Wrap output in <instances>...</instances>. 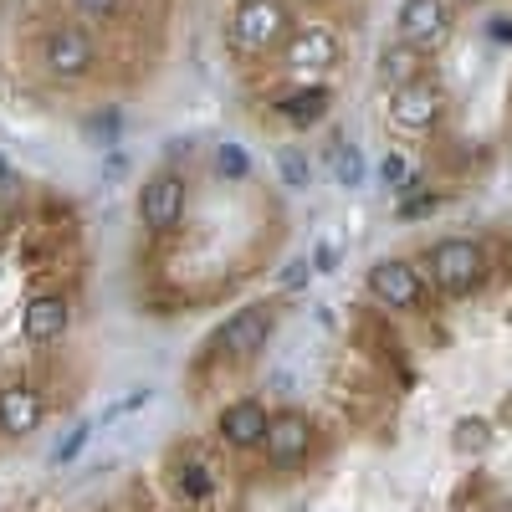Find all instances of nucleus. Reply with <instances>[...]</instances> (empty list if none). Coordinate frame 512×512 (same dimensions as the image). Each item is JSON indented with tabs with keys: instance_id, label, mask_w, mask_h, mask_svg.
<instances>
[{
	"instance_id": "obj_1",
	"label": "nucleus",
	"mask_w": 512,
	"mask_h": 512,
	"mask_svg": "<svg viewBox=\"0 0 512 512\" xmlns=\"http://www.w3.org/2000/svg\"><path fill=\"white\" fill-rule=\"evenodd\" d=\"M292 26L297 21L287 11V0H236V11L226 16V47L236 57H267V52H282Z\"/></svg>"
},
{
	"instance_id": "obj_2",
	"label": "nucleus",
	"mask_w": 512,
	"mask_h": 512,
	"mask_svg": "<svg viewBox=\"0 0 512 512\" xmlns=\"http://www.w3.org/2000/svg\"><path fill=\"white\" fill-rule=\"evenodd\" d=\"M36 67L47 72L52 82H62V88H72V82H88L98 72V41L72 26V21H57L36 36Z\"/></svg>"
},
{
	"instance_id": "obj_3",
	"label": "nucleus",
	"mask_w": 512,
	"mask_h": 512,
	"mask_svg": "<svg viewBox=\"0 0 512 512\" xmlns=\"http://www.w3.org/2000/svg\"><path fill=\"white\" fill-rule=\"evenodd\" d=\"M134 210H139V226L149 236H175L185 226V210H190V185L175 164H159L154 175H144L139 195H134Z\"/></svg>"
},
{
	"instance_id": "obj_4",
	"label": "nucleus",
	"mask_w": 512,
	"mask_h": 512,
	"mask_svg": "<svg viewBox=\"0 0 512 512\" xmlns=\"http://www.w3.org/2000/svg\"><path fill=\"white\" fill-rule=\"evenodd\" d=\"M425 267H431V282L446 292V297H466L487 282V246L472 241V236H446L425 251Z\"/></svg>"
},
{
	"instance_id": "obj_5",
	"label": "nucleus",
	"mask_w": 512,
	"mask_h": 512,
	"mask_svg": "<svg viewBox=\"0 0 512 512\" xmlns=\"http://www.w3.org/2000/svg\"><path fill=\"white\" fill-rule=\"evenodd\" d=\"M272 328H277V308H272V303H246V308H236V313L216 328V338H210V354H216L221 364H251V359L267 354Z\"/></svg>"
},
{
	"instance_id": "obj_6",
	"label": "nucleus",
	"mask_w": 512,
	"mask_h": 512,
	"mask_svg": "<svg viewBox=\"0 0 512 512\" xmlns=\"http://www.w3.org/2000/svg\"><path fill=\"white\" fill-rule=\"evenodd\" d=\"M318 446V425L303 410H272L267 420V441H262V461L272 472H297Z\"/></svg>"
},
{
	"instance_id": "obj_7",
	"label": "nucleus",
	"mask_w": 512,
	"mask_h": 512,
	"mask_svg": "<svg viewBox=\"0 0 512 512\" xmlns=\"http://www.w3.org/2000/svg\"><path fill=\"white\" fill-rule=\"evenodd\" d=\"M338 57H344V41H338V31L328 21H297L292 36L282 41V67L297 77L328 72V67H338Z\"/></svg>"
},
{
	"instance_id": "obj_8",
	"label": "nucleus",
	"mask_w": 512,
	"mask_h": 512,
	"mask_svg": "<svg viewBox=\"0 0 512 512\" xmlns=\"http://www.w3.org/2000/svg\"><path fill=\"white\" fill-rule=\"evenodd\" d=\"M369 297L390 313H415L425 303V277H420L415 262H405V256H379L369 267Z\"/></svg>"
},
{
	"instance_id": "obj_9",
	"label": "nucleus",
	"mask_w": 512,
	"mask_h": 512,
	"mask_svg": "<svg viewBox=\"0 0 512 512\" xmlns=\"http://www.w3.org/2000/svg\"><path fill=\"white\" fill-rule=\"evenodd\" d=\"M72 328V297L62 287H41L26 297V308H21V338L31 349H52L62 344Z\"/></svg>"
},
{
	"instance_id": "obj_10",
	"label": "nucleus",
	"mask_w": 512,
	"mask_h": 512,
	"mask_svg": "<svg viewBox=\"0 0 512 512\" xmlns=\"http://www.w3.org/2000/svg\"><path fill=\"white\" fill-rule=\"evenodd\" d=\"M267 400H256V395H241V400H226L221 415H216V441L226 451H262L267 441Z\"/></svg>"
},
{
	"instance_id": "obj_11",
	"label": "nucleus",
	"mask_w": 512,
	"mask_h": 512,
	"mask_svg": "<svg viewBox=\"0 0 512 512\" xmlns=\"http://www.w3.org/2000/svg\"><path fill=\"white\" fill-rule=\"evenodd\" d=\"M41 420H47V395H41L31 379L0 384V436H6V441H26V436L41 431Z\"/></svg>"
},
{
	"instance_id": "obj_12",
	"label": "nucleus",
	"mask_w": 512,
	"mask_h": 512,
	"mask_svg": "<svg viewBox=\"0 0 512 512\" xmlns=\"http://www.w3.org/2000/svg\"><path fill=\"white\" fill-rule=\"evenodd\" d=\"M441 118H446V98H441V88H431L425 77L390 98V123L400 128V134H431Z\"/></svg>"
},
{
	"instance_id": "obj_13",
	"label": "nucleus",
	"mask_w": 512,
	"mask_h": 512,
	"mask_svg": "<svg viewBox=\"0 0 512 512\" xmlns=\"http://www.w3.org/2000/svg\"><path fill=\"white\" fill-rule=\"evenodd\" d=\"M451 36V11L446 0H405L400 6V41L415 52H431Z\"/></svg>"
},
{
	"instance_id": "obj_14",
	"label": "nucleus",
	"mask_w": 512,
	"mask_h": 512,
	"mask_svg": "<svg viewBox=\"0 0 512 512\" xmlns=\"http://www.w3.org/2000/svg\"><path fill=\"white\" fill-rule=\"evenodd\" d=\"M328 103H333V93L323 88V82H292L287 93L272 98L277 118H287L292 128H313V123H323V118H328Z\"/></svg>"
},
{
	"instance_id": "obj_15",
	"label": "nucleus",
	"mask_w": 512,
	"mask_h": 512,
	"mask_svg": "<svg viewBox=\"0 0 512 512\" xmlns=\"http://www.w3.org/2000/svg\"><path fill=\"white\" fill-rule=\"evenodd\" d=\"M379 77L390 82V88H410V82H420V52L405 47V41H395V47H384L379 52Z\"/></svg>"
},
{
	"instance_id": "obj_16",
	"label": "nucleus",
	"mask_w": 512,
	"mask_h": 512,
	"mask_svg": "<svg viewBox=\"0 0 512 512\" xmlns=\"http://www.w3.org/2000/svg\"><path fill=\"white\" fill-rule=\"evenodd\" d=\"M328 175H333V185H344V190H354V185H364V154L349 144V139H328Z\"/></svg>"
},
{
	"instance_id": "obj_17",
	"label": "nucleus",
	"mask_w": 512,
	"mask_h": 512,
	"mask_svg": "<svg viewBox=\"0 0 512 512\" xmlns=\"http://www.w3.org/2000/svg\"><path fill=\"white\" fill-rule=\"evenodd\" d=\"M277 169H282V185H292V190H308L313 185V159L303 149H282L277 154Z\"/></svg>"
},
{
	"instance_id": "obj_18",
	"label": "nucleus",
	"mask_w": 512,
	"mask_h": 512,
	"mask_svg": "<svg viewBox=\"0 0 512 512\" xmlns=\"http://www.w3.org/2000/svg\"><path fill=\"white\" fill-rule=\"evenodd\" d=\"M88 441H93V420H77L72 431L52 446V456H47V461H52V466H72V461L82 456V446H88Z\"/></svg>"
},
{
	"instance_id": "obj_19",
	"label": "nucleus",
	"mask_w": 512,
	"mask_h": 512,
	"mask_svg": "<svg viewBox=\"0 0 512 512\" xmlns=\"http://www.w3.org/2000/svg\"><path fill=\"white\" fill-rule=\"evenodd\" d=\"M216 169H221L231 185H241V180H251V154L241 144H221L216 149Z\"/></svg>"
},
{
	"instance_id": "obj_20",
	"label": "nucleus",
	"mask_w": 512,
	"mask_h": 512,
	"mask_svg": "<svg viewBox=\"0 0 512 512\" xmlns=\"http://www.w3.org/2000/svg\"><path fill=\"white\" fill-rule=\"evenodd\" d=\"M88 139H93L98 149H113V144H118V113H93V118H88Z\"/></svg>"
},
{
	"instance_id": "obj_21",
	"label": "nucleus",
	"mask_w": 512,
	"mask_h": 512,
	"mask_svg": "<svg viewBox=\"0 0 512 512\" xmlns=\"http://www.w3.org/2000/svg\"><path fill=\"white\" fill-rule=\"evenodd\" d=\"M149 400H154V390H149V384H139L134 395H123V400H113V405L103 410V425H108V420H118V415H134V410H144Z\"/></svg>"
},
{
	"instance_id": "obj_22",
	"label": "nucleus",
	"mask_w": 512,
	"mask_h": 512,
	"mask_svg": "<svg viewBox=\"0 0 512 512\" xmlns=\"http://www.w3.org/2000/svg\"><path fill=\"white\" fill-rule=\"evenodd\" d=\"M456 446L461 451H482L487 446V420H461L456 425Z\"/></svg>"
},
{
	"instance_id": "obj_23",
	"label": "nucleus",
	"mask_w": 512,
	"mask_h": 512,
	"mask_svg": "<svg viewBox=\"0 0 512 512\" xmlns=\"http://www.w3.org/2000/svg\"><path fill=\"white\" fill-rule=\"evenodd\" d=\"M72 6L88 16V21H108V16H118L123 11V0H72Z\"/></svg>"
},
{
	"instance_id": "obj_24",
	"label": "nucleus",
	"mask_w": 512,
	"mask_h": 512,
	"mask_svg": "<svg viewBox=\"0 0 512 512\" xmlns=\"http://www.w3.org/2000/svg\"><path fill=\"white\" fill-rule=\"evenodd\" d=\"M379 175H384V185H395V190H405V159L400 154H384V164H379Z\"/></svg>"
},
{
	"instance_id": "obj_25",
	"label": "nucleus",
	"mask_w": 512,
	"mask_h": 512,
	"mask_svg": "<svg viewBox=\"0 0 512 512\" xmlns=\"http://www.w3.org/2000/svg\"><path fill=\"white\" fill-rule=\"evenodd\" d=\"M436 210V195H410V200H400V216L410 221V216H431Z\"/></svg>"
},
{
	"instance_id": "obj_26",
	"label": "nucleus",
	"mask_w": 512,
	"mask_h": 512,
	"mask_svg": "<svg viewBox=\"0 0 512 512\" xmlns=\"http://www.w3.org/2000/svg\"><path fill=\"white\" fill-rule=\"evenodd\" d=\"M313 277V262H287V272H282V287H303Z\"/></svg>"
},
{
	"instance_id": "obj_27",
	"label": "nucleus",
	"mask_w": 512,
	"mask_h": 512,
	"mask_svg": "<svg viewBox=\"0 0 512 512\" xmlns=\"http://www.w3.org/2000/svg\"><path fill=\"white\" fill-rule=\"evenodd\" d=\"M313 272H333V246H318V256H313Z\"/></svg>"
},
{
	"instance_id": "obj_28",
	"label": "nucleus",
	"mask_w": 512,
	"mask_h": 512,
	"mask_svg": "<svg viewBox=\"0 0 512 512\" xmlns=\"http://www.w3.org/2000/svg\"><path fill=\"white\" fill-rule=\"evenodd\" d=\"M313 6H323V0H313Z\"/></svg>"
},
{
	"instance_id": "obj_29",
	"label": "nucleus",
	"mask_w": 512,
	"mask_h": 512,
	"mask_svg": "<svg viewBox=\"0 0 512 512\" xmlns=\"http://www.w3.org/2000/svg\"><path fill=\"white\" fill-rule=\"evenodd\" d=\"M466 6H472V0H466Z\"/></svg>"
}]
</instances>
